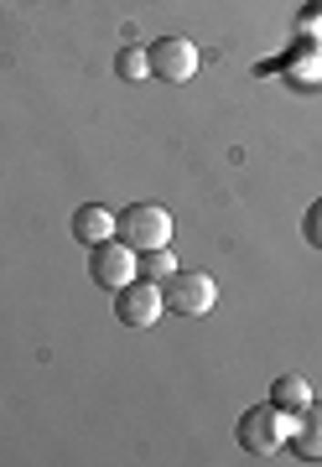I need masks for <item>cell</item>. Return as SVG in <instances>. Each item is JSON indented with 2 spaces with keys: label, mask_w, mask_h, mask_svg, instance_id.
<instances>
[{
  "label": "cell",
  "mask_w": 322,
  "mask_h": 467,
  "mask_svg": "<svg viewBox=\"0 0 322 467\" xmlns=\"http://www.w3.org/2000/svg\"><path fill=\"white\" fill-rule=\"evenodd\" d=\"M146 57H151V78H161V84H187L198 73V47L187 36H161L146 47Z\"/></svg>",
  "instance_id": "cell-6"
},
{
  "label": "cell",
  "mask_w": 322,
  "mask_h": 467,
  "mask_svg": "<svg viewBox=\"0 0 322 467\" xmlns=\"http://www.w3.org/2000/svg\"><path fill=\"white\" fill-rule=\"evenodd\" d=\"M115 234H119V244H130L136 254L167 250L171 244V213L161 202H130V208L115 218Z\"/></svg>",
  "instance_id": "cell-2"
},
{
  "label": "cell",
  "mask_w": 322,
  "mask_h": 467,
  "mask_svg": "<svg viewBox=\"0 0 322 467\" xmlns=\"http://www.w3.org/2000/svg\"><path fill=\"white\" fill-rule=\"evenodd\" d=\"M115 73L125 78V84H140V78H151V57H146V47H119Z\"/></svg>",
  "instance_id": "cell-10"
},
{
  "label": "cell",
  "mask_w": 322,
  "mask_h": 467,
  "mask_svg": "<svg viewBox=\"0 0 322 467\" xmlns=\"http://www.w3.org/2000/svg\"><path fill=\"white\" fill-rule=\"evenodd\" d=\"M140 270H146V281H167L171 270H177V260H171V250H151V254H140Z\"/></svg>",
  "instance_id": "cell-11"
},
{
  "label": "cell",
  "mask_w": 322,
  "mask_h": 467,
  "mask_svg": "<svg viewBox=\"0 0 322 467\" xmlns=\"http://www.w3.org/2000/svg\"><path fill=\"white\" fill-rule=\"evenodd\" d=\"M161 285L156 281H130L115 291V317L119 327H130V333H146V327H156L161 322Z\"/></svg>",
  "instance_id": "cell-5"
},
{
  "label": "cell",
  "mask_w": 322,
  "mask_h": 467,
  "mask_svg": "<svg viewBox=\"0 0 322 467\" xmlns=\"http://www.w3.org/2000/svg\"><path fill=\"white\" fill-rule=\"evenodd\" d=\"M140 270V254L130 244H119V239H99V244H88V275L94 285L104 291H119V285H130Z\"/></svg>",
  "instance_id": "cell-4"
},
{
  "label": "cell",
  "mask_w": 322,
  "mask_h": 467,
  "mask_svg": "<svg viewBox=\"0 0 322 467\" xmlns=\"http://www.w3.org/2000/svg\"><path fill=\"white\" fill-rule=\"evenodd\" d=\"M302 234H306V244H312V250H322V198L302 213Z\"/></svg>",
  "instance_id": "cell-12"
},
{
  "label": "cell",
  "mask_w": 322,
  "mask_h": 467,
  "mask_svg": "<svg viewBox=\"0 0 322 467\" xmlns=\"http://www.w3.org/2000/svg\"><path fill=\"white\" fill-rule=\"evenodd\" d=\"M271 405H281V410H291V416H296V410H306V405H312V384H306L302 374H281V379L271 384Z\"/></svg>",
  "instance_id": "cell-9"
},
{
  "label": "cell",
  "mask_w": 322,
  "mask_h": 467,
  "mask_svg": "<svg viewBox=\"0 0 322 467\" xmlns=\"http://www.w3.org/2000/svg\"><path fill=\"white\" fill-rule=\"evenodd\" d=\"M73 239H78V244L115 239V208H104V202H84V208L73 213Z\"/></svg>",
  "instance_id": "cell-8"
},
{
  "label": "cell",
  "mask_w": 322,
  "mask_h": 467,
  "mask_svg": "<svg viewBox=\"0 0 322 467\" xmlns=\"http://www.w3.org/2000/svg\"><path fill=\"white\" fill-rule=\"evenodd\" d=\"M291 410H281V405H250L244 416H239V447L250 451V457H281L286 451V441H291Z\"/></svg>",
  "instance_id": "cell-1"
},
{
  "label": "cell",
  "mask_w": 322,
  "mask_h": 467,
  "mask_svg": "<svg viewBox=\"0 0 322 467\" xmlns=\"http://www.w3.org/2000/svg\"><path fill=\"white\" fill-rule=\"evenodd\" d=\"M286 447L296 451L302 462H322V405H306V410H296Z\"/></svg>",
  "instance_id": "cell-7"
},
{
  "label": "cell",
  "mask_w": 322,
  "mask_h": 467,
  "mask_svg": "<svg viewBox=\"0 0 322 467\" xmlns=\"http://www.w3.org/2000/svg\"><path fill=\"white\" fill-rule=\"evenodd\" d=\"M161 301H167V312H177V317H203L208 306L219 301V285L203 270H171L167 281H161Z\"/></svg>",
  "instance_id": "cell-3"
}]
</instances>
